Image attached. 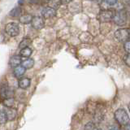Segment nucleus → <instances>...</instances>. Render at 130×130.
<instances>
[{"mask_svg": "<svg viewBox=\"0 0 130 130\" xmlns=\"http://www.w3.org/2000/svg\"><path fill=\"white\" fill-rule=\"evenodd\" d=\"M31 24L32 28H34L35 29H42L45 26V21L43 18L41 16H34L32 19Z\"/></svg>", "mask_w": 130, "mask_h": 130, "instance_id": "423d86ee", "label": "nucleus"}, {"mask_svg": "<svg viewBox=\"0 0 130 130\" xmlns=\"http://www.w3.org/2000/svg\"><path fill=\"white\" fill-rule=\"evenodd\" d=\"M124 63L127 64V66H129V65H130V55H129V53H127V55H124Z\"/></svg>", "mask_w": 130, "mask_h": 130, "instance_id": "4be33fe9", "label": "nucleus"}, {"mask_svg": "<svg viewBox=\"0 0 130 130\" xmlns=\"http://www.w3.org/2000/svg\"><path fill=\"white\" fill-rule=\"evenodd\" d=\"M5 32L11 37H16L20 32L19 25L16 23H8L5 26Z\"/></svg>", "mask_w": 130, "mask_h": 130, "instance_id": "20e7f679", "label": "nucleus"}, {"mask_svg": "<svg viewBox=\"0 0 130 130\" xmlns=\"http://www.w3.org/2000/svg\"><path fill=\"white\" fill-rule=\"evenodd\" d=\"M21 62H22V60H21V58H20V56L13 55L12 57H11V59H9V65L11 68H14L21 64Z\"/></svg>", "mask_w": 130, "mask_h": 130, "instance_id": "9d476101", "label": "nucleus"}, {"mask_svg": "<svg viewBox=\"0 0 130 130\" xmlns=\"http://www.w3.org/2000/svg\"><path fill=\"white\" fill-rule=\"evenodd\" d=\"M7 117L5 113H4V111L3 110H0V124H3L7 122Z\"/></svg>", "mask_w": 130, "mask_h": 130, "instance_id": "412c9836", "label": "nucleus"}, {"mask_svg": "<svg viewBox=\"0 0 130 130\" xmlns=\"http://www.w3.org/2000/svg\"><path fill=\"white\" fill-rule=\"evenodd\" d=\"M32 15L30 14H24L20 16V22L23 24H29L32 21Z\"/></svg>", "mask_w": 130, "mask_h": 130, "instance_id": "ddd939ff", "label": "nucleus"}, {"mask_svg": "<svg viewBox=\"0 0 130 130\" xmlns=\"http://www.w3.org/2000/svg\"><path fill=\"white\" fill-rule=\"evenodd\" d=\"M25 71L26 69L24 68L22 65H19V66L14 68V71H13V73L15 77H18V78H20V77H21L24 73H25Z\"/></svg>", "mask_w": 130, "mask_h": 130, "instance_id": "9b49d317", "label": "nucleus"}, {"mask_svg": "<svg viewBox=\"0 0 130 130\" xmlns=\"http://www.w3.org/2000/svg\"><path fill=\"white\" fill-rule=\"evenodd\" d=\"M112 20L117 25L119 26L124 25L126 23V20H127V15H126L125 11L120 10V11H117L116 12H114Z\"/></svg>", "mask_w": 130, "mask_h": 130, "instance_id": "f03ea898", "label": "nucleus"}, {"mask_svg": "<svg viewBox=\"0 0 130 130\" xmlns=\"http://www.w3.org/2000/svg\"><path fill=\"white\" fill-rule=\"evenodd\" d=\"M85 130H99V128L97 127V125L93 123V122H88V123L85 125Z\"/></svg>", "mask_w": 130, "mask_h": 130, "instance_id": "f3484780", "label": "nucleus"}, {"mask_svg": "<svg viewBox=\"0 0 130 130\" xmlns=\"http://www.w3.org/2000/svg\"><path fill=\"white\" fill-rule=\"evenodd\" d=\"M129 34L128 28H119L115 32V38L119 42H124L129 40Z\"/></svg>", "mask_w": 130, "mask_h": 130, "instance_id": "7ed1b4c3", "label": "nucleus"}, {"mask_svg": "<svg viewBox=\"0 0 130 130\" xmlns=\"http://www.w3.org/2000/svg\"><path fill=\"white\" fill-rule=\"evenodd\" d=\"M89 1H91V2H94L96 3H100L103 0H89Z\"/></svg>", "mask_w": 130, "mask_h": 130, "instance_id": "bb28decb", "label": "nucleus"}, {"mask_svg": "<svg viewBox=\"0 0 130 130\" xmlns=\"http://www.w3.org/2000/svg\"><path fill=\"white\" fill-rule=\"evenodd\" d=\"M31 42H32V41L29 38H24L20 42V43L19 45V47L20 49L24 48V47H28L31 44Z\"/></svg>", "mask_w": 130, "mask_h": 130, "instance_id": "dca6fc26", "label": "nucleus"}, {"mask_svg": "<svg viewBox=\"0 0 130 130\" xmlns=\"http://www.w3.org/2000/svg\"><path fill=\"white\" fill-rule=\"evenodd\" d=\"M60 4H61V2H60V0H51L50 2H49V7H53V8H57V7H59L60 6Z\"/></svg>", "mask_w": 130, "mask_h": 130, "instance_id": "aec40b11", "label": "nucleus"}, {"mask_svg": "<svg viewBox=\"0 0 130 130\" xmlns=\"http://www.w3.org/2000/svg\"><path fill=\"white\" fill-rule=\"evenodd\" d=\"M4 113H5L6 117H7V121H11L15 119L16 117V111L15 110H14L11 107H7L5 110H4Z\"/></svg>", "mask_w": 130, "mask_h": 130, "instance_id": "1a4fd4ad", "label": "nucleus"}, {"mask_svg": "<svg viewBox=\"0 0 130 130\" xmlns=\"http://www.w3.org/2000/svg\"><path fill=\"white\" fill-rule=\"evenodd\" d=\"M124 50L126 51L127 53H129V46H130V42H129V40L126 41V42H124Z\"/></svg>", "mask_w": 130, "mask_h": 130, "instance_id": "5701e85b", "label": "nucleus"}, {"mask_svg": "<svg viewBox=\"0 0 130 130\" xmlns=\"http://www.w3.org/2000/svg\"><path fill=\"white\" fill-rule=\"evenodd\" d=\"M14 99L13 98H9V99H5L3 100V105L7 107H11L14 105Z\"/></svg>", "mask_w": 130, "mask_h": 130, "instance_id": "a211bd4d", "label": "nucleus"}, {"mask_svg": "<svg viewBox=\"0 0 130 130\" xmlns=\"http://www.w3.org/2000/svg\"><path fill=\"white\" fill-rule=\"evenodd\" d=\"M42 15L44 18L46 19H51L55 17L56 15V10L55 8L51 7H45L42 11Z\"/></svg>", "mask_w": 130, "mask_h": 130, "instance_id": "6e6552de", "label": "nucleus"}, {"mask_svg": "<svg viewBox=\"0 0 130 130\" xmlns=\"http://www.w3.org/2000/svg\"><path fill=\"white\" fill-rule=\"evenodd\" d=\"M31 55H32V50L28 46L22 48L21 50H20V57L28 58V57H29Z\"/></svg>", "mask_w": 130, "mask_h": 130, "instance_id": "2eb2a0df", "label": "nucleus"}, {"mask_svg": "<svg viewBox=\"0 0 130 130\" xmlns=\"http://www.w3.org/2000/svg\"><path fill=\"white\" fill-rule=\"evenodd\" d=\"M0 96L3 99H9V98H13L14 96V90L13 89L8 86H4L0 89Z\"/></svg>", "mask_w": 130, "mask_h": 130, "instance_id": "0eeeda50", "label": "nucleus"}, {"mask_svg": "<svg viewBox=\"0 0 130 130\" xmlns=\"http://www.w3.org/2000/svg\"><path fill=\"white\" fill-rule=\"evenodd\" d=\"M109 130H120L118 127H116V126H111V127L109 128Z\"/></svg>", "mask_w": 130, "mask_h": 130, "instance_id": "a878e982", "label": "nucleus"}, {"mask_svg": "<svg viewBox=\"0 0 130 130\" xmlns=\"http://www.w3.org/2000/svg\"><path fill=\"white\" fill-rule=\"evenodd\" d=\"M113 15H114V12L112 11L104 10L102 11L99 13V16H98V19L102 22H110L113 19Z\"/></svg>", "mask_w": 130, "mask_h": 130, "instance_id": "39448f33", "label": "nucleus"}, {"mask_svg": "<svg viewBox=\"0 0 130 130\" xmlns=\"http://www.w3.org/2000/svg\"><path fill=\"white\" fill-rule=\"evenodd\" d=\"M106 2H107L109 5H114V4H116V3H117V1L118 0H105Z\"/></svg>", "mask_w": 130, "mask_h": 130, "instance_id": "b1692460", "label": "nucleus"}, {"mask_svg": "<svg viewBox=\"0 0 130 130\" xmlns=\"http://www.w3.org/2000/svg\"><path fill=\"white\" fill-rule=\"evenodd\" d=\"M72 0H60L61 4H68L69 3H71Z\"/></svg>", "mask_w": 130, "mask_h": 130, "instance_id": "393cba45", "label": "nucleus"}, {"mask_svg": "<svg viewBox=\"0 0 130 130\" xmlns=\"http://www.w3.org/2000/svg\"><path fill=\"white\" fill-rule=\"evenodd\" d=\"M21 63L22 66L25 69H30L34 66V60L31 58H27V59L21 62Z\"/></svg>", "mask_w": 130, "mask_h": 130, "instance_id": "4468645a", "label": "nucleus"}, {"mask_svg": "<svg viewBox=\"0 0 130 130\" xmlns=\"http://www.w3.org/2000/svg\"><path fill=\"white\" fill-rule=\"evenodd\" d=\"M20 13H21V9H20V7H17L11 10L10 12V15L13 16V17H17V16H20Z\"/></svg>", "mask_w": 130, "mask_h": 130, "instance_id": "6ab92c4d", "label": "nucleus"}, {"mask_svg": "<svg viewBox=\"0 0 130 130\" xmlns=\"http://www.w3.org/2000/svg\"><path fill=\"white\" fill-rule=\"evenodd\" d=\"M30 84H31V80L29 78H27V77H24V78H22L19 80V87L23 89H25L29 87Z\"/></svg>", "mask_w": 130, "mask_h": 130, "instance_id": "f8f14e48", "label": "nucleus"}, {"mask_svg": "<svg viewBox=\"0 0 130 130\" xmlns=\"http://www.w3.org/2000/svg\"><path fill=\"white\" fill-rule=\"evenodd\" d=\"M114 117H115V120L117 121V123H119L121 125L124 126L129 124V116L124 109H117L114 114Z\"/></svg>", "mask_w": 130, "mask_h": 130, "instance_id": "f257e3e1", "label": "nucleus"}]
</instances>
